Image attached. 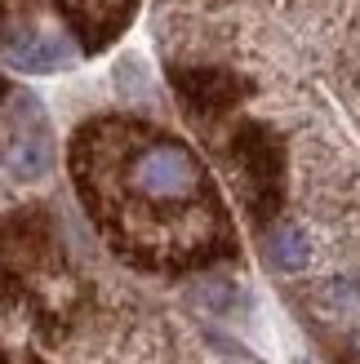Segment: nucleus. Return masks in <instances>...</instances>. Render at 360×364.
<instances>
[{
	"label": "nucleus",
	"instance_id": "obj_1",
	"mask_svg": "<svg viewBox=\"0 0 360 364\" xmlns=\"http://www.w3.org/2000/svg\"><path fill=\"white\" fill-rule=\"evenodd\" d=\"M9 58L23 71H58L71 63V45L58 36H18L9 45Z\"/></svg>",
	"mask_w": 360,
	"mask_h": 364
},
{
	"label": "nucleus",
	"instance_id": "obj_2",
	"mask_svg": "<svg viewBox=\"0 0 360 364\" xmlns=\"http://www.w3.org/2000/svg\"><path fill=\"white\" fill-rule=\"evenodd\" d=\"M9 173L14 178H23V182H36V178H45L49 173V142L45 138H18L14 147H9Z\"/></svg>",
	"mask_w": 360,
	"mask_h": 364
},
{
	"label": "nucleus",
	"instance_id": "obj_4",
	"mask_svg": "<svg viewBox=\"0 0 360 364\" xmlns=\"http://www.w3.org/2000/svg\"><path fill=\"white\" fill-rule=\"evenodd\" d=\"M325 306L343 320H360V289L351 280H329L325 284Z\"/></svg>",
	"mask_w": 360,
	"mask_h": 364
},
{
	"label": "nucleus",
	"instance_id": "obj_3",
	"mask_svg": "<svg viewBox=\"0 0 360 364\" xmlns=\"http://www.w3.org/2000/svg\"><path fill=\"white\" fill-rule=\"evenodd\" d=\"M267 253H272V262L280 271H302L312 258V249H307V235H302L298 227H280L272 235V245H267Z\"/></svg>",
	"mask_w": 360,
	"mask_h": 364
}]
</instances>
